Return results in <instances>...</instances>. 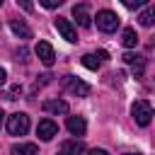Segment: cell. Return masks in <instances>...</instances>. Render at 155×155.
I'll return each mask as SVG.
<instances>
[{"instance_id": "6", "label": "cell", "mask_w": 155, "mask_h": 155, "mask_svg": "<svg viewBox=\"0 0 155 155\" xmlns=\"http://www.w3.org/2000/svg\"><path fill=\"white\" fill-rule=\"evenodd\" d=\"M56 29H58V34L65 39V41H78V31H75V27L70 24V19H65V17H58L56 19Z\"/></svg>"}, {"instance_id": "16", "label": "cell", "mask_w": 155, "mask_h": 155, "mask_svg": "<svg viewBox=\"0 0 155 155\" xmlns=\"http://www.w3.org/2000/svg\"><path fill=\"white\" fill-rule=\"evenodd\" d=\"M153 17H155V7H148V10H143V12H140L138 22H140L143 27H153Z\"/></svg>"}, {"instance_id": "24", "label": "cell", "mask_w": 155, "mask_h": 155, "mask_svg": "<svg viewBox=\"0 0 155 155\" xmlns=\"http://www.w3.org/2000/svg\"><path fill=\"white\" fill-rule=\"evenodd\" d=\"M2 116H5V114H2V109H0V126H2Z\"/></svg>"}, {"instance_id": "4", "label": "cell", "mask_w": 155, "mask_h": 155, "mask_svg": "<svg viewBox=\"0 0 155 155\" xmlns=\"http://www.w3.org/2000/svg\"><path fill=\"white\" fill-rule=\"evenodd\" d=\"M34 51H36L39 61H41L46 68H51V65H53V61H56V51H53V46H51L48 41H39Z\"/></svg>"}, {"instance_id": "7", "label": "cell", "mask_w": 155, "mask_h": 155, "mask_svg": "<svg viewBox=\"0 0 155 155\" xmlns=\"http://www.w3.org/2000/svg\"><path fill=\"white\" fill-rule=\"evenodd\" d=\"M124 63L131 65V70H133L136 78H143V73H145V58L143 56H138V53H124Z\"/></svg>"}, {"instance_id": "13", "label": "cell", "mask_w": 155, "mask_h": 155, "mask_svg": "<svg viewBox=\"0 0 155 155\" xmlns=\"http://www.w3.org/2000/svg\"><path fill=\"white\" fill-rule=\"evenodd\" d=\"M10 27H12V31H15L19 39H31V29L27 27V22H24V19H12V22H10Z\"/></svg>"}, {"instance_id": "21", "label": "cell", "mask_w": 155, "mask_h": 155, "mask_svg": "<svg viewBox=\"0 0 155 155\" xmlns=\"http://www.w3.org/2000/svg\"><path fill=\"white\" fill-rule=\"evenodd\" d=\"M87 155H109V153H107V150H102V148H92Z\"/></svg>"}, {"instance_id": "15", "label": "cell", "mask_w": 155, "mask_h": 155, "mask_svg": "<svg viewBox=\"0 0 155 155\" xmlns=\"http://www.w3.org/2000/svg\"><path fill=\"white\" fill-rule=\"evenodd\" d=\"M121 44L126 46V48H133L136 44H138V34H136V29H124V34H121Z\"/></svg>"}, {"instance_id": "12", "label": "cell", "mask_w": 155, "mask_h": 155, "mask_svg": "<svg viewBox=\"0 0 155 155\" xmlns=\"http://www.w3.org/2000/svg\"><path fill=\"white\" fill-rule=\"evenodd\" d=\"M44 111H51V114H68V104L63 99H46L44 102Z\"/></svg>"}, {"instance_id": "11", "label": "cell", "mask_w": 155, "mask_h": 155, "mask_svg": "<svg viewBox=\"0 0 155 155\" xmlns=\"http://www.w3.org/2000/svg\"><path fill=\"white\" fill-rule=\"evenodd\" d=\"M85 150V145L80 140H65L61 148H58V155H80Z\"/></svg>"}, {"instance_id": "14", "label": "cell", "mask_w": 155, "mask_h": 155, "mask_svg": "<svg viewBox=\"0 0 155 155\" xmlns=\"http://www.w3.org/2000/svg\"><path fill=\"white\" fill-rule=\"evenodd\" d=\"M12 155H39V150L34 143H19V145H12Z\"/></svg>"}, {"instance_id": "18", "label": "cell", "mask_w": 155, "mask_h": 155, "mask_svg": "<svg viewBox=\"0 0 155 155\" xmlns=\"http://www.w3.org/2000/svg\"><path fill=\"white\" fill-rule=\"evenodd\" d=\"M143 2H145V0H124V5H126L128 10H136V7H143Z\"/></svg>"}, {"instance_id": "17", "label": "cell", "mask_w": 155, "mask_h": 155, "mask_svg": "<svg viewBox=\"0 0 155 155\" xmlns=\"http://www.w3.org/2000/svg\"><path fill=\"white\" fill-rule=\"evenodd\" d=\"M82 65L90 68V70H97L99 68V61L94 58V53H87V56H82Z\"/></svg>"}, {"instance_id": "10", "label": "cell", "mask_w": 155, "mask_h": 155, "mask_svg": "<svg viewBox=\"0 0 155 155\" xmlns=\"http://www.w3.org/2000/svg\"><path fill=\"white\" fill-rule=\"evenodd\" d=\"M65 126H68V131H70L73 136H85V131H87V124H85L82 116H68Z\"/></svg>"}, {"instance_id": "3", "label": "cell", "mask_w": 155, "mask_h": 155, "mask_svg": "<svg viewBox=\"0 0 155 155\" xmlns=\"http://www.w3.org/2000/svg\"><path fill=\"white\" fill-rule=\"evenodd\" d=\"M131 114H133V119H136L138 126H148L150 119H153V107H150L148 99H138V102L131 107Z\"/></svg>"}, {"instance_id": "23", "label": "cell", "mask_w": 155, "mask_h": 155, "mask_svg": "<svg viewBox=\"0 0 155 155\" xmlns=\"http://www.w3.org/2000/svg\"><path fill=\"white\" fill-rule=\"evenodd\" d=\"M19 5H22L27 12H31V10H34V5H31V2H19Z\"/></svg>"}, {"instance_id": "8", "label": "cell", "mask_w": 155, "mask_h": 155, "mask_svg": "<svg viewBox=\"0 0 155 155\" xmlns=\"http://www.w3.org/2000/svg\"><path fill=\"white\" fill-rule=\"evenodd\" d=\"M36 133H39V138H41V140H51V138L58 133V124H56V121H51V119H41V121H39V126H36Z\"/></svg>"}, {"instance_id": "1", "label": "cell", "mask_w": 155, "mask_h": 155, "mask_svg": "<svg viewBox=\"0 0 155 155\" xmlns=\"http://www.w3.org/2000/svg\"><path fill=\"white\" fill-rule=\"evenodd\" d=\"M7 131L10 136H24L29 131V116L24 111H15L7 116Z\"/></svg>"}, {"instance_id": "25", "label": "cell", "mask_w": 155, "mask_h": 155, "mask_svg": "<svg viewBox=\"0 0 155 155\" xmlns=\"http://www.w3.org/2000/svg\"><path fill=\"white\" fill-rule=\"evenodd\" d=\"M124 155H140V153H124Z\"/></svg>"}, {"instance_id": "5", "label": "cell", "mask_w": 155, "mask_h": 155, "mask_svg": "<svg viewBox=\"0 0 155 155\" xmlns=\"http://www.w3.org/2000/svg\"><path fill=\"white\" fill-rule=\"evenodd\" d=\"M63 85H65V90H70L78 97H87L90 94V85L82 82V80H78V78H73V75H65L63 78Z\"/></svg>"}, {"instance_id": "2", "label": "cell", "mask_w": 155, "mask_h": 155, "mask_svg": "<svg viewBox=\"0 0 155 155\" xmlns=\"http://www.w3.org/2000/svg\"><path fill=\"white\" fill-rule=\"evenodd\" d=\"M119 24H121V19H119L116 12H111V10H99V12H97V27H99L104 34L116 31Z\"/></svg>"}, {"instance_id": "19", "label": "cell", "mask_w": 155, "mask_h": 155, "mask_svg": "<svg viewBox=\"0 0 155 155\" xmlns=\"http://www.w3.org/2000/svg\"><path fill=\"white\" fill-rule=\"evenodd\" d=\"M61 2H63V0H41V5H44V7H48V10H53V7H58Z\"/></svg>"}, {"instance_id": "22", "label": "cell", "mask_w": 155, "mask_h": 155, "mask_svg": "<svg viewBox=\"0 0 155 155\" xmlns=\"http://www.w3.org/2000/svg\"><path fill=\"white\" fill-rule=\"evenodd\" d=\"M5 80H7V73H5V68H0V85H5Z\"/></svg>"}, {"instance_id": "9", "label": "cell", "mask_w": 155, "mask_h": 155, "mask_svg": "<svg viewBox=\"0 0 155 155\" xmlns=\"http://www.w3.org/2000/svg\"><path fill=\"white\" fill-rule=\"evenodd\" d=\"M73 17L78 19V24H80V27H90V24H92V17H90V5H87V2L75 5V7H73Z\"/></svg>"}, {"instance_id": "20", "label": "cell", "mask_w": 155, "mask_h": 155, "mask_svg": "<svg viewBox=\"0 0 155 155\" xmlns=\"http://www.w3.org/2000/svg\"><path fill=\"white\" fill-rule=\"evenodd\" d=\"M27 56H29V51H27V48H24V46H22V48H19V51H17V58H19V61H22V63H27V61H29V58H27Z\"/></svg>"}]
</instances>
